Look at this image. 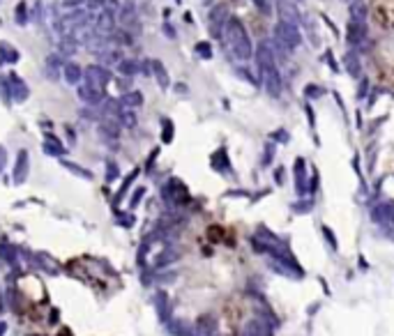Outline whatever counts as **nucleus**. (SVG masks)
I'll return each mask as SVG.
<instances>
[{"instance_id": "f257e3e1", "label": "nucleus", "mask_w": 394, "mask_h": 336, "mask_svg": "<svg viewBox=\"0 0 394 336\" xmlns=\"http://www.w3.org/2000/svg\"><path fill=\"white\" fill-rule=\"evenodd\" d=\"M224 37H226V46L228 51L238 58V60H249L254 48H251L249 35H247L245 25L240 23L238 18H228L224 25Z\"/></svg>"}, {"instance_id": "f03ea898", "label": "nucleus", "mask_w": 394, "mask_h": 336, "mask_svg": "<svg viewBox=\"0 0 394 336\" xmlns=\"http://www.w3.org/2000/svg\"><path fill=\"white\" fill-rule=\"evenodd\" d=\"M258 65H261V74H263V81H265V90L272 97H279L281 78H279V72H277V67H275V53L268 48V44H261V46H258Z\"/></svg>"}, {"instance_id": "7ed1b4c3", "label": "nucleus", "mask_w": 394, "mask_h": 336, "mask_svg": "<svg viewBox=\"0 0 394 336\" xmlns=\"http://www.w3.org/2000/svg\"><path fill=\"white\" fill-rule=\"evenodd\" d=\"M371 16L376 25L392 30L394 28V0H374L371 2Z\"/></svg>"}, {"instance_id": "20e7f679", "label": "nucleus", "mask_w": 394, "mask_h": 336, "mask_svg": "<svg viewBox=\"0 0 394 336\" xmlns=\"http://www.w3.org/2000/svg\"><path fill=\"white\" fill-rule=\"evenodd\" d=\"M279 16L284 23H291V25H298L300 23V14L295 9L291 0H279Z\"/></svg>"}, {"instance_id": "39448f33", "label": "nucleus", "mask_w": 394, "mask_h": 336, "mask_svg": "<svg viewBox=\"0 0 394 336\" xmlns=\"http://www.w3.org/2000/svg\"><path fill=\"white\" fill-rule=\"evenodd\" d=\"M351 16H353V21H362V18H365V2H362V0H355V2H353Z\"/></svg>"}, {"instance_id": "423d86ee", "label": "nucleus", "mask_w": 394, "mask_h": 336, "mask_svg": "<svg viewBox=\"0 0 394 336\" xmlns=\"http://www.w3.org/2000/svg\"><path fill=\"white\" fill-rule=\"evenodd\" d=\"M344 65H346V69L353 74V76H360V67H358V60H355V55L348 53L346 60H344Z\"/></svg>"}, {"instance_id": "0eeeda50", "label": "nucleus", "mask_w": 394, "mask_h": 336, "mask_svg": "<svg viewBox=\"0 0 394 336\" xmlns=\"http://www.w3.org/2000/svg\"><path fill=\"white\" fill-rule=\"evenodd\" d=\"M67 76H69V81L74 83V81H78V76H81V69H78V67H72V65H69V67H67Z\"/></svg>"}]
</instances>
